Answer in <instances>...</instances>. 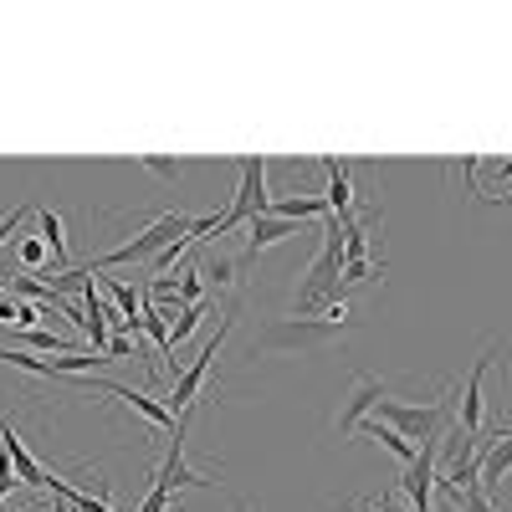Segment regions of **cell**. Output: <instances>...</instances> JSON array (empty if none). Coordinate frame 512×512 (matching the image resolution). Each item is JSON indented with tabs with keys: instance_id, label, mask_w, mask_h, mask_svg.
<instances>
[{
	"instance_id": "obj_1",
	"label": "cell",
	"mask_w": 512,
	"mask_h": 512,
	"mask_svg": "<svg viewBox=\"0 0 512 512\" xmlns=\"http://www.w3.org/2000/svg\"><path fill=\"white\" fill-rule=\"evenodd\" d=\"M374 420L395 425L410 446H431V441H441V431L451 425V390H441L436 400H420V405H410V400H379Z\"/></svg>"
},
{
	"instance_id": "obj_23",
	"label": "cell",
	"mask_w": 512,
	"mask_h": 512,
	"mask_svg": "<svg viewBox=\"0 0 512 512\" xmlns=\"http://www.w3.org/2000/svg\"><path fill=\"white\" fill-rule=\"evenodd\" d=\"M180 497L175 492H164L159 482H149V492H144V502H139V512H169V507H175Z\"/></svg>"
},
{
	"instance_id": "obj_16",
	"label": "cell",
	"mask_w": 512,
	"mask_h": 512,
	"mask_svg": "<svg viewBox=\"0 0 512 512\" xmlns=\"http://www.w3.org/2000/svg\"><path fill=\"white\" fill-rule=\"evenodd\" d=\"M359 431H364L369 441H379V446H384V451H390V456H400L405 466H410V461L420 456V446H410V441H405V436L395 431V425H384V420H364V425H359Z\"/></svg>"
},
{
	"instance_id": "obj_15",
	"label": "cell",
	"mask_w": 512,
	"mask_h": 512,
	"mask_svg": "<svg viewBox=\"0 0 512 512\" xmlns=\"http://www.w3.org/2000/svg\"><path fill=\"white\" fill-rule=\"evenodd\" d=\"M36 216H41V241L52 246V267L67 272V267H72V251H67V226H62V216H57V210H36Z\"/></svg>"
},
{
	"instance_id": "obj_35",
	"label": "cell",
	"mask_w": 512,
	"mask_h": 512,
	"mask_svg": "<svg viewBox=\"0 0 512 512\" xmlns=\"http://www.w3.org/2000/svg\"><path fill=\"white\" fill-rule=\"evenodd\" d=\"M507 431H512V425H507Z\"/></svg>"
},
{
	"instance_id": "obj_7",
	"label": "cell",
	"mask_w": 512,
	"mask_h": 512,
	"mask_svg": "<svg viewBox=\"0 0 512 512\" xmlns=\"http://www.w3.org/2000/svg\"><path fill=\"white\" fill-rule=\"evenodd\" d=\"M267 205H272V200H267V159H262V154H251V159H241V185H236L231 210H226V216H216V236L246 226L251 216H262Z\"/></svg>"
},
{
	"instance_id": "obj_5",
	"label": "cell",
	"mask_w": 512,
	"mask_h": 512,
	"mask_svg": "<svg viewBox=\"0 0 512 512\" xmlns=\"http://www.w3.org/2000/svg\"><path fill=\"white\" fill-rule=\"evenodd\" d=\"M185 436H190V415H180V425H175V436H164L169 446H164V461L154 466V477L149 482H159L164 492H200V487H221L216 482V472H195L190 466V456H185Z\"/></svg>"
},
{
	"instance_id": "obj_24",
	"label": "cell",
	"mask_w": 512,
	"mask_h": 512,
	"mask_svg": "<svg viewBox=\"0 0 512 512\" xmlns=\"http://www.w3.org/2000/svg\"><path fill=\"white\" fill-rule=\"evenodd\" d=\"M16 487H21V477H16V466H11V451L0 446V502H6Z\"/></svg>"
},
{
	"instance_id": "obj_8",
	"label": "cell",
	"mask_w": 512,
	"mask_h": 512,
	"mask_svg": "<svg viewBox=\"0 0 512 512\" xmlns=\"http://www.w3.org/2000/svg\"><path fill=\"white\" fill-rule=\"evenodd\" d=\"M82 390H98V395H113V400H123V405H134V410L154 425V431H159V436H175V425H180V420L169 415L159 400H149L144 390H134V384H118V379H88Z\"/></svg>"
},
{
	"instance_id": "obj_12",
	"label": "cell",
	"mask_w": 512,
	"mask_h": 512,
	"mask_svg": "<svg viewBox=\"0 0 512 512\" xmlns=\"http://www.w3.org/2000/svg\"><path fill=\"white\" fill-rule=\"evenodd\" d=\"M323 169H328V210H333V221L344 226L354 210H359V200H354V169L349 164H338V159H323Z\"/></svg>"
},
{
	"instance_id": "obj_26",
	"label": "cell",
	"mask_w": 512,
	"mask_h": 512,
	"mask_svg": "<svg viewBox=\"0 0 512 512\" xmlns=\"http://www.w3.org/2000/svg\"><path fill=\"white\" fill-rule=\"evenodd\" d=\"M26 216H31V205H21V210H11V216H6V221H0V246H6V241H11L16 231H21V221H26Z\"/></svg>"
},
{
	"instance_id": "obj_19",
	"label": "cell",
	"mask_w": 512,
	"mask_h": 512,
	"mask_svg": "<svg viewBox=\"0 0 512 512\" xmlns=\"http://www.w3.org/2000/svg\"><path fill=\"white\" fill-rule=\"evenodd\" d=\"M175 287H180V303H185V308H195V303H210V287H205V277H200V267H195V262L180 272V282H175Z\"/></svg>"
},
{
	"instance_id": "obj_31",
	"label": "cell",
	"mask_w": 512,
	"mask_h": 512,
	"mask_svg": "<svg viewBox=\"0 0 512 512\" xmlns=\"http://www.w3.org/2000/svg\"><path fill=\"white\" fill-rule=\"evenodd\" d=\"M231 512H251V507H246V502H236V507H231Z\"/></svg>"
},
{
	"instance_id": "obj_9",
	"label": "cell",
	"mask_w": 512,
	"mask_h": 512,
	"mask_svg": "<svg viewBox=\"0 0 512 512\" xmlns=\"http://www.w3.org/2000/svg\"><path fill=\"white\" fill-rule=\"evenodd\" d=\"M379 400H384V379L359 374L354 390H349V400H344V410H338V436H359V425L379 410Z\"/></svg>"
},
{
	"instance_id": "obj_18",
	"label": "cell",
	"mask_w": 512,
	"mask_h": 512,
	"mask_svg": "<svg viewBox=\"0 0 512 512\" xmlns=\"http://www.w3.org/2000/svg\"><path fill=\"white\" fill-rule=\"evenodd\" d=\"M98 287H103V292L113 297V308H118V313H123L128 323H139V292L128 287L123 277H108V272H98Z\"/></svg>"
},
{
	"instance_id": "obj_33",
	"label": "cell",
	"mask_w": 512,
	"mask_h": 512,
	"mask_svg": "<svg viewBox=\"0 0 512 512\" xmlns=\"http://www.w3.org/2000/svg\"><path fill=\"white\" fill-rule=\"evenodd\" d=\"M6 297H11V292H6V287H0V303H6Z\"/></svg>"
},
{
	"instance_id": "obj_17",
	"label": "cell",
	"mask_w": 512,
	"mask_h": 512,
	"mask_svg": "<svg viewBox=\"0 0 512 512\" xmlns=\"http://www.w3.org/2000/svg\"><path fill=\"white\" fill-rule=\"evenodd\" d=\"M200 277H205L210 297H216L221 287H236L241 282V256H210V262L200 267Z\"/></svg>"
},
{
	"instance_id": "obj_32",
	"label": "cell",
	"mask_w": 512,
	"mask_h": 512,
	"mask_svg": "<svg viewBox=\"0 0 512 512\" xmlns=\"http://www.w3.org/2000/svg\"><path fill=\"white\" fill-rule=\"evenodd\" d=\"M6 512H31V507H6Z\"/></svg>"
},
{
	"instance_id": "obj_27",
	"label": "cell",
	"mask_w": 512,
	"mask_h": 512,
	"mask_svg": "<svg viewBox=\"0 0 512 512\" xmlns=\"http://www.w3.org/2000/svg\"><path fill=\"white\" fill-rule=\"evenodd\" d=\"M216 231V216H200V221H190V236L185 241H200V236H210Z\"/></svg>"
},
{
	"instance_id": "obj_22",
	"label": "cell",
	"mask_w": 512,
	"mask_h": 512,
	"mask_svg": "<svg viewBox=\"0 0 512 512\" xmlns=\"http://www.w3.org/2000/svg\"><path fill=\"white\" fill-rule=\"evenodd\" d=\"M139 164L149 169V175H159V180H180V175H185V164H180V159H159V154H144Z\"/></svg>"
},
{
	"instance_id": "obj_6",
	"label": "cell",
	"mask_w": 512,
	"mask_h": 512,
	"mask_svg": "<svg viewBox=\"0 0 512 512\" xmlns=\"http://www.w3.org/2000/svg\"><path fill=\"white\" fill-rule=\"evenodd\" d=\"M338 338V323H328V318H277L267 333H262V349L267 354H313V349H323V344H333Z\"/></svg>"
},
{
	"instance_id": "obj_4",
	"label": "cell",
	"mask_w": 512,
	"mask_h": 512,
	"mask_svg": "<svg viewBox=\"0 0 512 512\" xmlns=\"http://www.w3.org/2000/svg\"><path fill=\"white\" fill-rule=\"evenodd\" d=\"M333 303H344V262L333 251H318L313 267L303 272V287H297V318H318Z\"/></svg>"
},
{
	"instance_id": "obj_14",
	"label": "cell",
	"mask_w": 512,
	"mask_h": 512,
	"mask_svg": "<svg viewBox=\"0 0 512 512\" xmlns=\"http://www.w3.org/2000/svg\"><path fill=\"white\" fill-rule=\"evenodd\" d=\"M267 210H272V216H282V221H328L333 216L323 195H282Z\"/></svg>"
},
{
	"instance_id": "obj_28",
	"label": "cell",
	"mask_w": 512,
	"mask_h": 512,
	"mask_svg": "<svg viewBox=\"0 0 512 512\" xmlns=\"http://www.w3.org/2000/svg\"><path fill=\"white\" fill-rule=\"evenodd\" d=\"M16 308H21L16 297H6V303H0V323H6V328H16Z\"/></svg>"
},
{
	"instance_id": "obj_2",
	"label": "cell",
	"mask_w": 512,
	"mask_h": 512,
	"mask_svg": "<svg viewBox=\"0 0 512 512\" xmlns=\"http://www.w3.org/2000/svg\"><path fill=\"white\" fill-rule=\"evenodd\" d=\"M190 236V216H180V210H169V216H159L149 231H139L134 241H123V246H113V251H103L98 262H93V272H108V267H128V262H154V256H164L175 241H185Z\"/></svg>"
},
{
	"instance_id": "obj_30",
	"label": "cell",
	"mask_w": 512,
	"mask_h": 512,
	"mask_svg": "<svg viewBox=\"0 0 512 512\" xmlns=\"http://www.w3.org/2000/svg\"><path fill=\"white\" fill-rule=\"evenodd\" d=\"M379 512H405V507L395 502V492H379Z\"/></svg>"
},
{
	"instance_id": "obj_25",
	"label": "cell",
	"mask_w": 512,
	"mask_h": 512,
	"mask_svg": "<svg viewBox=\"0 0 512 512\" xmlns=\"http://www.w3.org/2000/svg\"><path fill=\"white\" fill-rule=\"evenodd\" d=\"M451 507H456V512H497V507H492V497H487L482 487H477V492H461Z\"/></svg>"
},
{
	"instance_id": "obj_13",
	"label": "cell",
	"mask_w": 512,
	"mask_h": 512,
	"mask_svg": "<svg viewBox=\"0 0 512 512\" xmlns=\"http://www.w3.org/2000/svg\"><path fill=\"white\" fill-rule=\"evenodd\" d=\"M507 472H512V431H497V441L482 451V492L492 497L507 482Z\"/></svg>"
},
{
	"instance_id": "obj_34",
	"label": "cell",
	"mask_w": 512,
	"mask_h": 512,
	"mask_svg": "<svg viewBox=\"0 0 512 512\" xmlns=\"http://www.w3.org/2000/svg\"><path fill=\"white\" fill-rule=\"evenodd\" d=\"M344 512H359V507H344Z\"/></svg>"
},
{
	"instance_id": "obj_3",
	"label": "cell",
	"mask_w": 512,
	"mask_h": 512,
	"mask_svg": "<svg viewBox=\"0 0 512 512\" xmlns=\"http://www.w3.org/2000/svg\"><path fill=\"white\" fill-rule=\"evenodd\" d=\"M231 328H236V308L221 318V328H216V338H205V349L195 354V364L190 369H180V379H175V390H169V400H164V410L169 415H190L195 410V400H200V384L210 379V369H216V359H221V344L231 338Z\"/></svg>"
},
{
	"instance_id": "obj_29",
	"label": "cell",
	"mask_w": 512,
	"mask_h": 512,
	"mask_svg": "<svg viewBox=\"0 0 512 512\" xmlns=\"http://www.w3.org/2000/svg\"><path fill=\"white\" fill-rule=\"evenodd\" d=\"M487 175H492L497 185H507V180H512V159H502V164H492V169H487Z\"/></svg>"
},
{
	"instance_id": "obj_20",
	"label": "cell",
	"mask_w": 512,
	"mask_h": 512,
	"mask_svg": "<svg viewBox=\"0 0 512 512\" xmlns=\"http://www.w3.org/2000/svg\"><path fill=\"white\" fill-rule=\"evenodd\" d=\"M210 308H216V297H210V303H195V308H185L175 323H169V338H175V344H185V338H190V333L205 323V313H210Z\"/></svg>"
},
{
	"instance_id": "obj_11",
	"label": "cell",
	"mask_w": 512,
	"mask_h": 512,
	"mask_svg": "<svg viewBox=\"0 0 512 512\" xmlns=\"http://www.w3.org/2000/svg\"><path fill=\"white\" fill-rule=\"evenodd\" d=\"M0 446L11 451V466H16L21 487H47V482H52V472H47V466H41V461L31 456V446H26V441L16 436V425H11L6 415H0Z\"/></svg>"
},
{
	"instance_id": "obj_10",
	"label": "cell",
	"mask_w": 512,
	"mask_h": 512,
	"mask_svg": "<svg viewBox=\"0 0 512 512\" xmlns=\"http://www.w3.org/2000/svg\"><path fill=\"white\" fill-rule=\"evenodd\" d=\"M492 359H497V349H482L477 369L466 374V390H461V420H456L466 436H482V431H487V400H482V379H487Z\"/></svg>"
},
{
	"instance_id": "obj_21",
	"label": "cell",
	"mask_w": 512,
	"mask_h": 512,
	"mask_svg": "<svg viewBox=\"0 0 512 512\" xmlns=\"http://www.w3.org/2000/svg\"><path fill=\"white\" fill-rule=\"evenodd\" d=\"M47 256H52V246L41 241V236H21V241H16V262L31 267V272H41V262H47Z\"/></svg>"
}]
</instances>
